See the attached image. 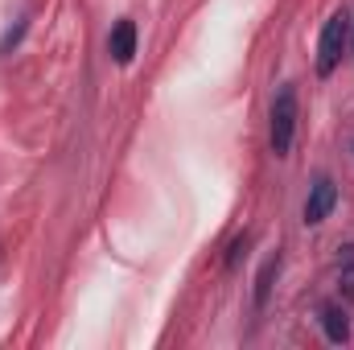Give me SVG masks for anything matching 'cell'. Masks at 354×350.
<instances>
[{"instance_id": "6", "label": "cell", "mask_w": 354, "mask_h": 350, "mask_svg": "<svg viewBox=\"0 0 354 350\" xmlns=\"http://www.w3.org/2000/svg\"><path fill=\"white\" fill-rule=\"evenodd\" d=\"M280 268V260L276 256H268L264 260V268H260V280H256V305H264L268 301V288H272V272Z\"/></svg>"}, {"instance_id": "2", "label": "cell", "mask_w": 354, "mask_h": 350, "mask_svg": "<svg viewBox=\"0 0 354 350\" xmlns=\"http://www.w3.org/2000/svg\"><path fill=\"white\" fill-rule=\"evenodd\" d=\"M346 42H351V17L346 12H334L322 29V42H317V75L330 79L338 66H342V54H346Z\"/></svg>"}, {"instance_id": "3", "label": "cell", "mask_w": 354, "mask_h": 350, "mask_svg": "<svg viewBox=\"0 0 354 350\" xmlns=\"http://www.w3.org/2000/svg\"><path fill=\"white\" fill-rule=\"evenodd\" d=\"M334 202H338V185H334L330 177H317V181L309 185V198H305V223H309V227L326 223L330 210H334Z\"/></svg>"}, {"instance_id": "1", "label": "cell", "mask_w": 354, "mask_h": 350, "mask_svg": "<svg viewBox=\"0 0 354 350\" xmlns=\"http://www.w3.org/2000/svg\"><path fill=\"white\" fill-rule=\"evenodd\" d=\"M292 136H297V87L284 83V87L276 91V99H272V120H268L272 153H276V157H288Z\"/></svg>"}, {"instance_id": "5", "label": "cell", "mask_w": 354, "mask_h": 350, "mask_svg": "<svg viewBox=\"0 0 354 350\" xmlns=\"http://www.w3.org/2000/svg\"><path fill=\"white\" fill-rule=\"evenodd\" d=\"M322 330H326V338L330 342H346L351 338V322H346V309H338V305H326L322 309Z\"/></svg>"}, {"instance_id": "4", "label": "cell", "mask_w": 354, "mask_h": 350, "mask_svg": "<svg viewBox=\"0 0 354 350\" xmlns=\"http://www.w3.org/2000/svg\"><path fill=\"white\" fill-rule=\"evenodd\" d=\"M107 50H111V58L120 62V66H128L132 58H136V21H115L111 25V37H107Z\"/></svg>"}]
</instances>
